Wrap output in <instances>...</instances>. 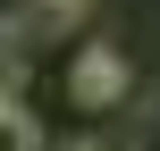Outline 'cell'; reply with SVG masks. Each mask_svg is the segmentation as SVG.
<instances>
[{
	"mask_svg": "<svg viewBox=\"0 0 160 151\" xmlns=\"http://www.w3.org/2000/svg\"><path fill=\"white\" fill-rule=\"evenodd\" d=\"M68 92H76V109H110V101L127 92V59H118L110 42L76 50V67H68Z\"/></svg>",
	"mask_w": 160,
	"mask_h": 151,
	"instance_id": "1",
	"label": "cell"
},
{
	"mask_svg": "<svg viewBox=\"0 0 160 151\" xmlns=\"http://www.w3.org/2000/svg\"><path fill=\"white\" fill-rule=\"evenodd\" d=\"M0 151H42V126H34V109L0 101Z\"/></svg>",
	"mask_w": 160,
	"mask_h": 151,
	"instance_id": "2",
	"label": "cell"
},
{
	"mask_svg": "<svg viewBox=\"0 0 160 151\" xmlns=\"http://www.w3.org/2000/svg\"><path fill=\"white\" fill-rule=\"evenodd\" d=\"M34 8H42V25H59V17H76L84 0H34Z\"/></svg>",
	"mask_w": 160,
	"mask_h": 151,
	"instance_id": "3",
	"label": "cell"
},
{
	"mask_svg": "<svg viewBox=\"0 0 160 151\" xmlns=\"http://www.w3.org/2000/svg\"><path fill=\"white\" fill-rule=\"evenodd\" d=\"M17 84V42H0V92Z\"/></svg>",
	"mask_w": 160,
	"mask_h": 151,
	"instance_id": "4",
	"label": "cell"
}]
</instances>
